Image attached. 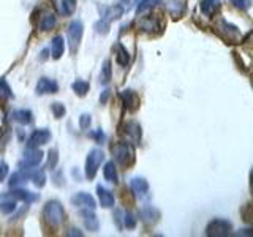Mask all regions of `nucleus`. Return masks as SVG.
Instances as JSON below:
<instances>
[{"label": "nucleus", "mask_w": 253, "mask_h": 237, "mask_svg": "<svg viewBox=\"0 0 253 237\" xmlns=\"http://www.w3.org/2000/svg\"><path fill=\"white\" fill-rule=\"evenodd\" d=\"M162 0H141V2H138V8H136V11L138 14H142L144 11L150 10V8H154L157 3H160Z\"/></svg>", "instance_id": "nucleus-31"}, {"label": "nucleus", "mask_w": 253, "mask_h": 237, "mask_svg": "<svg viewBox=\"0 0 253 237\" xmlns=\"http://www.w3.org/2000/svg\"><path fill=\"white\" fill-rule=\"evenodd\" d=\"M113 157L114 161L117 164L124 166V168H128L134 163V146L130 142H117L113 147Z\"/></svg>", "instance_id": "nucleus-2"}, {"label": "nucleus", "mask_w": 253, "mask_h": 237, "mask_svg": "<svg viewBox=\"0 0 253 237\" xmlns=\"http://www.w3.org/2000/svg\"><path fill=\"white\" fill-rule=\"evenodd\" d=\"M97 193H98V201H100V204H101V207H105V209L114 207V202H116L114 195L111 193L108 188L98 185V187H97Z\"/></svg>", "instance_id": "nucleus-17"}, {"label": "nucleus", "mask_w": 253, "mask_h": 237, "mask_svg": "<svg viewBox=\"0 0 253 237\" xmlns=\"http://www.w3.org/2000/svg\"><path fill=\"white\" fill-rule=\"evenodd\" d=\"M81 217L84 220V225L85 228L89 229V231H98V218L97 215L93 213V209H83L81 210Z\"/></svg>", "instance_id": "nucleus-19"}, {"label": "nucleus", "mask_w": 253, "mask_h": 237, "mask_svg": "<svg viewBox=\"0 0 253 237\" xmlns=\"http://www.w3.org/2000/svg\"><path fill=\"white\" fill-rule=\"evenodd\" d=\"M90 136L95 139V141H98V142H101L103 139H105V133H103L101 130H95L93 133H90Z\"/></svg>", "instance_id": "nucleus-41"}, {"label": "nucleus", "mask_w": 253, "mask_h": 237, "mask_svg": "<svg viewBox=\"0 0 253 237\" xmlns=\"http://www.w3.org/2000/svg\"><path fill=\"white\" fill-rule=\"evenodd\" d=\"M103 176L108 182L111 184H117V169H116V164L114 161H108L105 164V168H103Z\"/></svg>", "instance_id": "nucleus-28"}, {"label": "nucleus", "mask_w": 253, "mask_h": 237, "mask_svg": "<svg viewBox=\"0 0 253 237\" xmlns=\"http://www.w3.org/2000/svg\"><path fill=\"white\" fill-rule=\"evenodd\" d=\"M35 90L38 95H46V93H55L59 90V84L54 81V79L49 78H42L38 81Z\"/></svg>", "instance_id": "nucleus-11"}, {"label": "nucleus", "mask_w": 253, "mask_h": 237, "mask_svg": "<svg viewBox=\"0 0 253 237\" xmlns=\"http://www.w3.org/2000/svg\"><path fill=\"white\" fill-rule=\"evenodd\" d=\"M90 123H92V118H90L89 114H83L81 117H79V126H81L83 130H87V128H89Z\"/></svg>", "instance_id": "nucleus-39"}, {"label": "nucleus", "mask_w": 253, "mask_h": 237, "mask_svg": "<svg viewBox=\"0 0 253 237\" xmlns=\"http://www.w3.org/2000/svg\"><path fill=\"white\" fill-rule=\"evenodd\" d=\"M57 161H59V155H57V150L55 149H51L49 150V157H47V169H55V166H57Z\"/></svg>", "instance_id": "nucleus-36"}, {"label": "nucleus", "mask_w": 253, "mask_h": 237, "mask_svg": "<svg viewBox=\"0 0 253 237\" xmlns=\"http://www.w3.org/2000/svg\"><path fill=\"white\" fill-rule=\"evenodd\" d=\"M108 97H109V90H105V93H103V97H100V101H101V103H106Z\"/></svg>", "instance_id": "nucleus-44"}, {"label": "nucleus", "mask_w": 253, "mask_h": 237, "mask_svg": "<svg viewBox=\"0 0 253 237\" xmlns=\"http://www.w3.org/2000/svg\"><path fill=\"white\" fill-rule=\"evenodd\" d=\"M139 30L149 35H158L163 32V22L157 14L144 16V18L139 21Z\"/></svg>", "instance_id": "nucleus-7"}, {"label": "nucleus", "mask_w": 253, "mask_h": 237, "mask_svg": "<svg viewBox=\"0 0 253 237\" xmlns=\"http://www.w3.org/2000/svg\"><path fill=\"white\" fill-rule=\"evenodd\" d=\"M220 8V0H201V13L204 16H213Z\"/></svg>", "instance_id": "nucleus-26"}, {"label": "nucleus", "mask_w": 253, "mask_h": 237, "mask_svg": "<svg viewBox=\"0 0 253 237\" xmlns=\"http://www.w3.org/2000/svg\"><path fill=\"white\" fill-rule=\"evenodd\" d=\"M51 139V131L47 128H40L35 130L34 133L30 134L29 138V147H38V146H44L47 144Z\"/></svg>", "instance_id": "nucleus-9"}, {"label": "nucleus", "mask_w": 253, "mask_h": 237, "mask_svg": "<svg viewBox=\"0 0 253 237\" xmlns=\"http://www.w3.org/2000/svg\"><path fill=\"white\" fill-rule=\"evenodd\" d=\"M83 34H84V26H83V22L76 19L73 21L68 26V44H70V51L71 52H76L78 51V47L79 44H81V40H83Z\"/></svg>", "instance_id": "nucleus-6"}, {"label": "nucleus", "mask_w": 253, "mask_h": 237, "mask_svg": "<svg viewBox=\"0 0 253 237\" xmlns=\"http://www.w3.org/2000/svg\"><path fill=\"white\" fill-rule=\"evenodd\" d=\"M24 182H27V177L24 176V174L19 171V172H14L13 176L10 177V187H19V185H22Z\"/></svg>", "instance_id": "nucleus-34"}, {"label": "nucleus", "mask_w": 253, "mask_h": 237, "mask_svg": "<svg viewBox=\"0 0 253 237\" xmlns=\"http://www.w3.org/2000/svg\"><path fill=\"white\" fill-rule=\"evenodd\" d=\"M215 29L220 34V37H223L228 43H241L242 41V34L234 24L228 22L226 19H218L215 24Z\"/></svg>", "instance_id": "nucleus-3"}, {"label": "nucleus", "mask_w": 253, "mask_h": 237, "mask_svg": "<svg viewBox=\"0 0 253 237\" xmlns=\"http://www.w3.org/2000/svg\"><path fill=\"white\" fill-rule=\"evenodd\" d=\"M114 52H116V62L119 63V65L126 67V63L130 62V57H128V52H126L125 47L121 43H117L114 46Z\"/></svg>", "instance_id": "nucleus-27"}, {"label": "nucleus", "mask_w": 253, "mask_h": 237, "mask_svg": "<svg viewBox=\"0 0 253 237\" xmlns=\"http://www.w3.org/2000/svg\"><path fill=\"white\" fill-rule=\"evenodd\" d=\"M16 210V199H13V198L5 193L0 196V212L2 213H11Z\"/></svg>", "instance_id": "nucleus-25"}, {"label": "nucleus", "mask_w": 253, "mask_h": 237, "mask_svg": "<svg viewBox=\"0 0 253 237\" xmlns=\"http://www.w3.org/2000/svg\"><path fill=\"white\" fill-rule=\"evenodd\" d=\"M55 24H57V19H55L54 13L43 11L42 16H40V19H38V29L43 30V32H47V30H52L55 27Z\"/></svg>", "instance_id": "nucleus-18"}, {"label": "nucleus", "mask_w": 253, "mask_h": 237, "mask_svg": "<svg viewBox=\"0 0 253 237\" xmlns=\"http://www.w3.org/2000/svg\"><path fill=\"white\" fill-rule=\"evenodd\" d=\"M8 174V164L6 163H0V180H3Z\"/></svg>", "instance_id": "nucleus-42"}, {"label": "nucleus", "mask_w": 253, "mask_h": 237, "mask_svg": "<svg viewBox=\"0 0 253 237\" xmlns=\"http://www.w3.org/2000/svg\"><path fill=\"white\" fill-rule=\"evenodd\" d=\"M24 160H26L27 164L38 166L43 160V152L38 150V147H29L26 152H24Z\"/></svg>", "instance_id": "nucleus-20"}, {"label": "nucleus", "mask_w": 253, "mask_h": 237, "mask_svg": "<svg viewBox=\"0 0 253 237\" xmlns=\"http://www.w3.org/2000/svg\"><path fill=\"white\" fill-rule=\"evenodd\" d=\"M166 10H168V13L174 19L182 18L187 10L185 0H169V2H166Z\"/></svg>", "instance_id": "nucleus-13"}, {"label": "nucleus", "mask_w": 253, "mask_h": 237, "mask_svg": "<svg viewBox=\"0 0 253 237\" xmlns=\"http://www.w3.org/2000/svg\"><path fill=\"white\" fill-rule=\"evenodd\" d=\"M237 10H242V11H247L249 8L252 6V0H229Z\"/></svg>", "instance_id": "nucleus-38"}, {"label": "nucleus", "mask_w": 253, "mask_h": 237, "mask_svg": "<svg viewBox=\"0 0 253 237\" xmlns=\"http://www.w3.org/2000/svg\"><path fill=\"white\" fill-rule=\"evenodd\" d=\"M122 14H124L122 6L117 3V5H113V6H105V8H103L100 19H103V21H106V22L111 24L113 21H117Z\"/></svg>", "instance_id": "nucleus-15"}, {"label": "nucleus", "mask_w": 253, "mask_h": 237, "mask_svg": "<svg viewBox=\"0 0 253 237\" xmlns=\"http://www.w3.org/2000/svg\"><path fill=\"white\" fill-rule=\"evenodd\" d=\"M233 231V225L225 218H215L209 221V225L206 226V236L209 237H225L229 236Z\"/></svg>", "instance_id": "nucleus-5"}, {"label": "nucleus", "mask_w": 253, "mask_h": 237, "mask_svg": "<svg viewBox=\"0 0 253 237\" xmlns=\"http://www.w3.org/2000/svg\"><path fill=\"white\" fill-rule=\"evenodd\" d=\"M71 204L73 205H78V207L81 209H93L95 210V199L89 195V193H78L71 198Z\"/></svg>", "instance_id": "nucleus-12"}, {"label": "nucleus", "mask_w": 253, "mask_h": 237, "mask_svg": "<svg viewBox=\"0 0 253 237\" xmlns=\"http://www.w3.org/2000/svg\"><path fill=\"white\" fill-rule=\"evenodd\" d=\"M105 161V154L101 149H92L89 155L85 158V176L87 179H93L97 176V171L101 166V163Z\"/></svg>", "instance_id": "nucleus-4"}, {"label": "nucleus", "mask_w": 253, "mask_h": 237, "mask_svg": "<svg viewBox=\"0 0 253 237\" xmlns=\"http://www.w3.org/2000/svg\"><path fill=\"white\" fill-rule=\"evenodd\" d=\"M111 73H113V70H111V62L106 60L105 63H103L101 71H100V82L108 84L111 81Z\"/></svg>", "instance_id": "nucleus-29"}, {"label": "nucleus", "mask_w": 253, "mask_h": 237, "mask_svg": "<svg viewBox=\"0 0 253 237\" xmlns=\"http://www.w3.org/2000/svg\"><path fill=\"white\" fill-rule=\"evenodd\" d=\"M13 97V92L10 89V85L5 79H0V100H10Z\"/></svg>", "instance_id": "nucleus-32"}, {"label": "nucleus", "mask_w": 253, "mask_h": 237, "mask_svg": "<svg viewBox=\"0 0 253 237\" xmlns=\"http://www.w3.org/2000/svg\"><path fill=\"white\" fill-rule=\"evenodd\" d=\"M32 179H34V184H35V187H38V188L44 187V184H46V174H44L43 169L34 171V174H32Z\"/></svg>", "instance_id": "nucleus-33"}, {"label": "nucleus", "mask_w": 253, "mask_h": 237, "mask_svg": "<svg viewBox=\"0 0 253 237\" xmlns=\"http://www.w3.org/2000/svg\"><path fill=\"white\" fill-rule=\"evenodd\" d=\"M136 2H138V0H122V2L119 3V5L122 6V10H124V13H125V11H130L131 8H133V5L136 3Z\"/></svg>", "instance_id": "nucleus-40"}, {"label": "nucleus", "mask_w": 253, "mask_h": 237, "mask_svg": "<svg viewBox=\"0 0 253 237\" xmlns=\"http://www.w3.org/2000/svg\"><path fill=\"white\" fill-rule=\"evenodd\" d=\"M130 187L136 196H146L149 192V184L144 177H133L130 182Z\"/></svg>", "instance_id": "nucleus-21"}, {"label": "nucleus", "mask_w": 253, "mask_h": 237, "mask_svg": "<svg viewBox=\"0 0 253 237\" xmlns=\"http://www.w3.org/2000/svg\"><path fill=\"white\" fill-rule=\"evenodd\" d=\"M51 109H52V114H54L55 118H62L67 113V109H65V106L62 105V103H52Z\"/></svg>", "instance_id": "nucleus-37"}, {"label": "nucleus", "mask_w": 253, "mask_h": 237, "mask_svg": "<svg viewBox=\"0 0 253 237\" xmlns=\"http://www.w3.org/2000/svg\"><path fill=\"white\" fill-rule=\"evenodd\" d=\"M11 118L22 125H29V123H32V120H34V116H32L29 109H16L11 113Z\"/></svg>", "instance_id": "nucleus-23"}, {"label": "nucleus", "mask_w": 253, "mask_h": 237, "mask_svg": "<svg viewBox=\"0 0 253 237\" xmlns=\"http://www.w3.org/2000/svg\"><path fill=\"white\" fill-rule=\"evenodd\" d=\"M122 134L125 136L126 142H130V144H133V146H138L141 142V134H142L141 125L134 120L125 122L122 126Z\"/></svg>", "instance_id": "nucleus-8"}, {"label": "nucleus", "mask_w": 253, "mask_h": 237, "mask_svg": "<svg viewBox=\"0 0 253 237\" xmlns=\"http://www.w3.org/2000/svg\"><path fill=\"white\" fill-rule=\"evenodd\" d=\"M71 89L75 90V93H78L79 97H84V95L89 92V82L85 81H75L71 84Z\"/></svg>", "instance_id": "nucleus-30"}, {"label": "nucleus", "mask_w": 253, "mask_h": 237, "mask_svg": "<svg viewBox=\"0 0 253 237\" xmlns=\"http://www.w3.org/2000/svg\"><path fill=\"white\" fill-rule=\"evenodd\" d=\"M136 223H138V220L134 218V215L131 212H126L124 215V226L126 229H134V228H136Z\"/></svg>", "instance_id": "nucleus-35"}, {"label": "nucleus", "mask_w": 253, "mask_h": 237, "mask_svg": "<svg viewBox=\"0 0 253 237\" xmlns=\"http://www.w3.org/2000/svg\"><path fill=\"white\" fill-rule=\"evenodd\" d=\"M121 100L124 101L125 109L130 111V113H134V111L139 108V97H138V93L130 90V89L121 92Z\"/></svg>", "instance_id": "nucleus-10"}, {"label": "nucleus", "mask_w": 253, "mask_h": 237, "mask_svg": "<svg viewBox=\"0 0 253 237\" xmlns=\"http://www.w3.org/2000/svg\"><path fill=\"white\" fill-rule=\"evenodd\" d=\"M139 217L142 221H146V223H154V221L160 218V212L155 207H152V205H144V207H141L139 210Z\"/></svg>", "instance_id": "nucleus-22"}, {"label": "nucleus", "mask_w": 253, "mask_h": 237, "mask_svg": "<svg viewBox=\"0 0 253 237\" xmlns=\"http://www.w3.org/2000/svg\"><path fill=\"white\" fill-rule=\"evenodd\" d=\"M67 236H79V237H81L83 233L79 231V229H75V228H73V229H70V231L67 233Z\"/></svg>", "instance_id": "nucleus-43"}, {"label": "nucleus", "mask_w": 253, "mask_h": 237, "mask_svg": "<svg viewBox=\"0 0 253 237\" xmlns=\"http://www.w3.org/2000/svg\"><path fill=\"white\" fill-rule=\"evenodd\" d=\"M43 220L49 228H59L63 223V220H65V210H63L62 204L59 201L46 202V205L43 207Z\"/></svg>", "instance_id": "nucleus-1"}, {"label": "nucleus", "mask_w": 253, "mask_h": 237, "mask_svg": "<svg viewBox=\"0 0 253 237\" xmlns=\"http://www.w3.org/2000/svg\"><path fill=\"white\" fill-rule=\"evenodd\" d=\"M54 6L60 16H71L76 10V0H54Z\"/></svg>", "instance_id": "nucleus-16"}, {"label": "nucleus", "mask_w": 253, "mask_h": 237, "mask_svg": "<svg viewBox=\"0 0 253 237\" xmlns=\"http://www.w3.org/2000/svg\"><path fill=\"white\" fill-rule=\"evenodd\" d=\"M63 51H65V43H63V37L57 35L52 38L51 41V52H52V59H60L63 55Z\"/></svg>", "instance_id": "nucleus-24"}, {"label": "nucleus", "mask_w": 253, "mask_h": 237, "mask_svg": "<svg viewBox=\"0 0 253 237\" xmlns=\"http://www.w3.org/2000/svg\"><path fill=\"white\" fill-rule=\"evenodd\" d=\"M8 195H10L13 199H16V201H24V202H27V204L40 199L38 193H32V192H29V190H21V188H16V187H14L13 192L8 193Z\"/></svg>", "instance_id": "nucleus-14"}]
</instances>
